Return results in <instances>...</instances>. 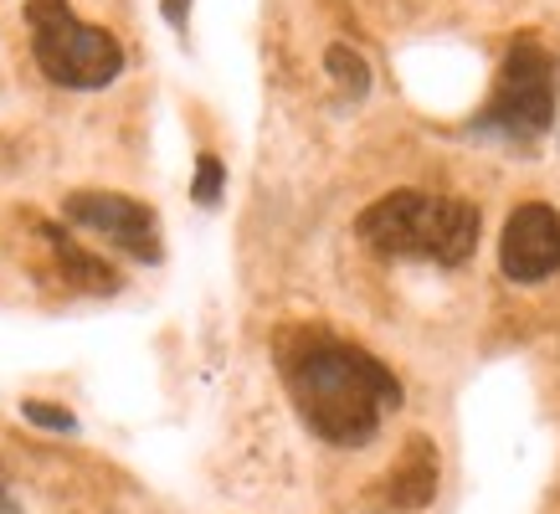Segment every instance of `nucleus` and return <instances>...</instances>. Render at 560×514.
Listing matches in <instances>:
<instances>
[{"mask_svg": "<svg viewBox=\"0 0 560 514\" xmlns=\"http://www.w3.org/2000/svg\"><path fill=\"white\" fill-rule=\"evenodd\" d=\"M283 376L308 432L335 447H365L381 432V417L401 407V381L375 355L329 335H304L283 360Z\"/></svg>", "mask_w": 560, "mask_h": 514, "instance_id": "nucleus-1", "label": "nucleus"}, {"mask_svg": "<svg viewBox=\"0 0 560 514\" xmlns=\"http://www.w3.org/2000/svg\"><path fill=\"white\" fill-rule=\"evenodd\" d=\"M355 232L381 257H427L442 268H458L478 247V206L427 190H390L360 211Z\"/></svg>", "mask_w": 560, "mask_h": 514, "instance_id": "nucleus-2", "label": "nucleus"}, {"mask_svg": "<svg viewBox=\"0 0 560 514\" xmlns=\"http://www.w3.org/2000/svg\"><path fill=\"white\" fill-rule=\"evenodd\" d=\"M26 21H32V57L47 72V83L93 93L124 72V47L114 32L78 21L68 0H26Z\"/></svg>", "mask_w": 560, "mask_h": 514, "instance_id": "nucleus-3", "label": "nucleus"}, {"mask_svg": "<svg viewBox=\"0 0 560 514\" xmlns=\"http://www.w3.org/2000/svg\"><path fill=\"white\" fill-rule=\"evenodd\" d=\"M556 124V57L535 42L520 36L504 51V68H499V87H493L489 108L478 119V135H504V139H540Z\"/></svg>", "mask_w": 560, "mask_h": 514, "instance_id": "nucleus-4", "label": "nucleus"}, {"mask_svg": "<svg viewBox=\"0 0 560 514\" xmlns=\"http://www.w3.org/2000/svg\"><path fill=\"white\" fill-rule=\"evenodd\" d=\"M62 217L72 226H88V232L108 237L114 247L139 257V262H160V222H154L150 206L135 201V196H119V190H72L62 201Z\"/></svg>", "mask_w": 560, "mask_h": 514, "instance_id": "nucleus-5", "label": "nucleus"}, {"mask_svg": "<svg viewBox=\"0 0 560 514\" xmlns=\"http://www.w3.org/2000/svg\"><path fill=\"white\" fill-rule=\"evenodd\" d=\"M499 268L510 283H545L560 268V211L545 201H525L510 211L499 237Z\"/></svg>", "mask_w": 560, "mask_h": 514, "instance_id": "nucleus-6", "label": "nucleus"}, {"mask_svg": "<svg viewBox=\"0 0 560 514\" xmlns=\"http://www.w3.org/2000/svg\"><path fill=\"white\" fill-rule=\"evenodd\" d=\"M386 483H390V504H401V510L427 504L432 489H438V453H432V443H427V437H411L407 463H401Z\"/></svg>", "mask_w": 560, "mask_h": 514, "instance_id": "nucleus-7", "label": "nucleus"}, {"mask_svg": "<svg viewBox=\"0 0 560 514\" xmlns=\"http://www.w3.org/2000/svg\"><path fill=\"white\" fill-rule=\"evenodd\" d=\"M42 237L51 242V253L62 257V273L78 283V289H93V293H114L119 289V278H114V268L103 262V257H93V253H83L78 242L62 232V226H42Z\"/></svg>", "mask_w": 560, "mask_h": 514, "instance_id": "nucleus-8", "label": "nucleus"}, {"mask_svg": "<svg viewBox=\"0 0 560 514\" xmlns=\"http://www.w3.org/2000/svg\"><path fill=\"white\" fill-rule=\"evenodd\" d=\"M324 68H329V78H335L350 98H365V93H371V68H365V57H360L355 47L335 42V47L324 51Z\"/></svg>", "mask_w": 560, "mask_h": 514, "instance_id": "nucleus-9", "label": "nucleus"}, {"mask_svg": "<svg viewBox=\"0 0 560 514\" xmlns=\"http://www.w3.org/2000/svg\"><path fill=\"white\" fill-rule=\"evenodd\" d=\"M221 190H226V165L206 150L201 160H196V186H190V196H196V206H217Z\"/></svg>", "mask_w": 560, "mask_h": 514, "instance_id": "nucleus-10", "label": "nucleus"}, {"mask_svg": "<svg viewBox=\"0 0 560 514\" xmlns=\"http://www.w3.org/2000/svg\"><path fill=\"white\" fill-rule=\"evenodd\" d=\"M21 417L32 428H47V432H78V417L62 407H47V401H21Z\"/></svg>", "mask_w": 560, "mask_h": 514, "instance_id": "nucleus-11", "label": "nucleus"}, {"mask_svg": "<svg viewBox=\"0 0 560 514\" xmlns=\"http://www.w3.org/2000/svg\"><path fill=\"white\" fill-rule=\"evenodd\" d=\"M160 11H165V21H171L175 32H186V21H190V0H160Z\"/></svg>", "mask_w": 560, "mask_h": 514, "instance_id": "nucleus-12", "label": "nucleus"}]
</instances>
